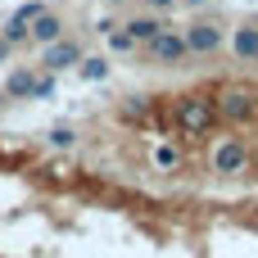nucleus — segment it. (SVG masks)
I'll use <instances>...</instances> for the list:
<instances>
[{
  "label": "nucleus",
  "mask_w": 258,
  "mask_h": 258,
  "mask_svg": "<svg viewBox=\"0 0 258 258\" xmlns=\"http://www.w3.org/2000/svg\"><path fill=\"white\" fill-rule=\"evenodd\" d=\"M9 54H14V45H9V41H5V36H0V63H5V59H9Z\"/></svg>",
  "instance_id": "nucleus-20"
},
{
  "label": "nucleus",
  "mask_w": 258,
  "mask_h": 258,
  "mask_svg": "<svg viewBox=\"0 0 258 258\" xmlns=\"http://www.w3.org/2000/svg\"><path fill=\"white\" fill-rule=\"evenodd\" d=\"M163 27H168V23H163L159 14H141V18H132V23L122 27V32H127V36H132L136 45H145V41H154V36H159Z\"/></svg>",
  "instance_id": "nucleus-8"
},
{
  "label": "nucleus",
  "mask_w": 258,
  "mask_h": 258,
  "mask_svg": "<svg viewBox=\"0 0 258 258\" xmlns=\"http://www.w3.org/2000/svg\"><path fill=\"white\" fill-rule=\"evenodd\" d=\"M154 163H159V168H163V172H172V168H177V163H181V154H177V150H172V145H159V150H154Z\"/></svg>",
  "instance_id": "nucleus-17"
},
{
  "label": "nucleus",
  "mask_w": 258,
  "mask_h": 258,
  "mask_svg": "<svg viewBox=\"0 0 258 258\" xmlns=\"http://www.w3.org/2000/svg\"><path fill=\"white\" fill-rule=\"evenodd\" d=\"M145 5H150V9H154V14H159V9H172V5H177V0H145Z\"/></svg>",
  "instance_id": "nucleus-19"
},
{
  "label": "nucleus",
  "mask_w": 258,
  "mask_h": 258,
  "mask_svg": "<svg viewBox=\"0 0 258 258\" xmlns=\"http://www.w3.org/2000/svg\"><path fill=\"white\" fill-rule=\"evenodd\" d=\"M231 50H236V59H258V27H236Z\"/></svg>",
  "instance_id": "nucleus-10"
},
{
  "label": "nucleus",
  "mask_w": 258,
  "mask_h": 258,
  "mask_svg": "<svg viewBox=\"0 0 258 258\" xmlns=\"http://www.w3.org/2000/svg\"><path fill=\"white\" fill-rule=\"evenodd\" d=\"M45 73H63V68H77L82 63V45L77 41H68V36H59V41H50L45 45Z\"/></svg>",
  "instance_id": "nucleus-4"
},
{
  "label": "nucleus",
  "mask_w": 258,
  "mask_h": 258,
  "mask_svg": "<svg viewBox=\"0 0 258 258\" xmlns=\"http://www.w3.org/2000/svg\"><path fill=\"white\" fill-rule=\"evenodd\" d=\"M245 168H249V150H245V141H222V145L213 150V172L231 177V172H245Z\"/></svg>",
  "instance_id": "nucleus-5"
},
{
  "label": "nucleus",
  "mask_w": 258,
  "mask_h": 258,
  "mask_svg": "<svg viewBox=\"0 0 258 258\" xmlns=\"http://www.w3.org/2000/svg\"><path fill=\"white\" fill-rule=\"evenodd\" d=\"M172 127L181 136H209L218 127V104L213 95H181L177 109H172Z\"/></svg>",
  "instance_id": "nucleus-1"
},
{
  "label": "nucleus",
  "mask_w": 258,
  "mask_h": 258,
  "mask_svg": "<svg viewBox=\"0 0 258 258\" xmlns=\"http://www.w3.org/2000/svg\"><path fill=\"white\" fill-rule=\"evenodd\" d=\"M213 104H218V122H249L258 113V91H249V86H222L213 95Z\"/></svg>",
  "instance_id": "nucleus-2"
},
{
  "label": "nucleus",
  "mask_w": 258,
  "mask_h": 258,
  "mask_svg": "<svg viewBox=\"0 0 258 258\" xmlns=\"http://www.w3.org/2000/svg\"><path fill=\"white\" fill-rule=\"evenodd\" d=\"M181 36H186V50H190V54H213V50L222 45V27H218V23H190Z\"/></svg>",
  "instance_id": "nucleus-6"
},
{
  "label": "nucleus",
  "mask_w": 258,
  "mask_h": 258,
  "mask_svg": "<svg viewBox=\"0 0 258 258\" xmlns=\"http://www.w3.org/2000/svg\"><path fill=\"white\" fill-rule=\"evenodd\" d=\"M59 36H63V18H59L54 9H41V14L32 18V41L50 45V41H59Z\"/></svg>",
  "instance_id": "nucleus-7"
},
{
  "label": "nucleus",
  "mask_w": 258,
  "mask_h": 258,
  "mask_svg": "<svg viewBox=\"0 0 258 258\" xmlns=\"http://www.w3.org/2000/svg\"><path fill=\"white\" fill-rule=\"evenodd\" d=\"M32 82H36V73H32V68H18V73H9L5 95H9V100H32Z\"/></svg>",
  "instance_id": "nucleus-9"
},
{
  "label": "nucleus",
  "mask_w": 258,
  "mask_h": 258,
  "mask_svg": "<svg viewBox=\"0 0 258 258\" xmlns=\"http://www.w3.org/2000/svg\"><path fill=\"white\" fill-rule=\"evenodd\" d=\"M50 145H54V150H73V145H77V132H73V127H54V132H50Z\"/></svg>",
  "instance_id": "nucleus-16"
},
{
  "label": "nucleus",
  "mask_w": 258,
  "mask_h": 258,
  "mask_svg": "<svg viewBox=\"0 0 258 258\" xmlns=\"http://www.w3.org/2000/svg\"><path fill=\"white\" fill-rule=\"evenodd\" d=\"M150 45V54H154V63H163V68H177V63H186V36L181 32H172V27H163L154 41H145Z\"/></svg>",
  "instance_id": "nucleus-3"
},
{
  "label": "nucleus",
  "mask_w": 258,
  "mask_h": 258,
  "mask_svg": "<svg viewBox=\"0 0 258 258\" xmlns=\"http://www.w3.org/2000/svg\"><path fill=\"white\" fill-rule=\"evenodd\" d=\"M77 68H82L86 82H104V77H109V59H82Z\"/></svg>",
  "instance_id": "nucleus-12"
},
{
  "label": "nucleus",
  "mask_w": 258,
  "mask_h": 258,
  "mask_svg": "<svg viewBox=\"0 0 258 258\" xmlns=\"http://www.w3.org/2000/svg\"><path fill=\"white\" fill-rule=\"evenodd\" d=\"M41 9H45V5H41V0H32V5H23V9H18V18H27V23H32Z\"/></svg>",
  "instance_id": "nucleus-18"
},
{
  "label": "nucleus",
  "mask_w": 258,
  "mask_h": 258,
  "mask_svg": "<svg viewBox=\"0 0 258 258\" xmlns=\"http://www.w3.org/2000/svg\"><path fill=\"white\" fill-rule=\"evenodd\" d=\"M0 36H5V41H9V45H23V41H32V23H27V18H18V14H14V18H9V23H5V27H0Z\"/></svg>",
  "instance_id": "nucleus-11"
},
{
  "label": "nucleus",
  "mask_w": 258,
  "mask_h": 258,
  "mask_svg": "<svg viewBox=\"0 0 258 258\" xmlns=\"http://www.w3.org/2000/svg\"><path fill=\"white\" fill-rule=\"evenodd\" d=\"M145 113H150V100H145V95L122 100V118H145Z\"/></svg>",
  "instance_id": "nucleus-15"
},
{
  "label": "nucleus",
  "mask_w": 258,
  "mask_h": 258,
  "mask_svg": "<svg viewBox=\"0 0 258 258\" xmlns=\"http://www.w3.org/2000/svg\"><path fill=\"white\" fill-rule=\"evenodd\" d=\"M186 5H209V0H186Z\"/></svg>",
  "instance_id": "nucleus-22"
},
{
  "label": "nucleus",
  "mask_w": 258,
  "mask_h": 258,
  "mask_svg": "<svg viewBox=\"0 0 258 258\" xmlns=\"http://www.w3.org/2000/svg\"><path fill=\"white\" fill-rule=\"evenodd\" d=\"M32 100H54V73H45V77L32 82Z\"/></svg>",
  "instance_id": "nucleus-14"
},
{
  "label": "nucleus",
  "mask_w": 258,
  "mask_h": 258,
  "mask_svg": "<svg viewBox=\"0 0 258 258\" xmlns=\"http://www.w3.org/2000/svg\"><path fill=\"white\" fill-rule=\"evenodd\" d=\"M5 100H9V95H5V91H0V113H5Z\"/></svg>",
  "instance_id": "nucleus-21"
},
{
  "label": "nucleus",
  "mask_w": 258,
  "mask_h": 258,
  "mask_svg": "<svg viewBox=\"0 0 258 258\" xmlns=\"http://www.w3.org/2000/svg\"><path fill=\"white\" fill-rule=\"evenodd\" d=\"M104 36H109V50H113V54H132V50H136V41H132L127 32H113V27H109Z\"/></svg>",
  "instance_id": "nucleus-13"
}]
</instances>
